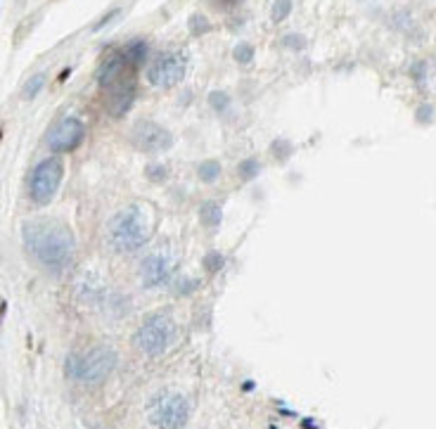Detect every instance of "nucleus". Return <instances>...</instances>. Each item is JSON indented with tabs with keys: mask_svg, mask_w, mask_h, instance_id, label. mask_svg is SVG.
<instances>
[{
	"mask_svg": "<svg viewBox=\"0 0 436 429\" xmlns=\"http://www.w3.org/2000/svg\"><path fill=\"white\" fill-rule=\"evenodd\" d=\"M26 251L50 273H64L76 256V237L57 219H31L22 226Z\"/></svg>",
	"mask_w": 436,
	"mask_h": 429,
	"instance_id": "1",
	"label": "nucleus"
},
{
	"mask_svg": "<svg viewBox=\"0 0 436 429\" xmlns=\"http://www.w3.org/2000/svg\"><path fill=\"white\" fill-rule=\"evenodd\" d=\"M117 351L107 344H98L84 353H69L64 360V374L81 384H102L109 379V374L117 370Z\"/></svg>",
	"mask_w": 436,
	"mask_h": 429,
	"instance_id": "2",
	"label": "nucleus"
},
{
	"mask_svg": "<svg viewBox=\"0 0 436 429\" xmlns=\"http://www.w3.org/2000/svg\"><path fill=\"white\" fill-rule=\"evenodd\" d=\"M149 233H152L149 216L145 214V209L135 207V204L121 209L107 223V242L119 254H128V251L140 249L149 240Z\"/></svg>",
	"mask_w": 436,
	"mask_h": 429,
	"instance_id": "3",
	"label": "nucleus"
},
{
	"mask_svg": "<svg viewBox=\"0 0 436 429\" xmlns=\"http://www.w3.org/2000/svg\"><path fill=\"white\" fill-rule=\"evenodd\" d=\"M147 422L154 429H183L190 422L193 408L178 391H156L147 401Z\"/></svg>",
	"mask_w": 436,
	"mask_h": 429,
	"instance_id": "4",
	"label": "nucleus"
},
{
	"mask_svg": "<svg viewBox=\"0 0 436 429\" xmlns=\"http://www.w3.org/2000/svg\"><path fill=\"white\" fill-rule=\"evenodd\" d=\"M176 337V323L171 313L156 311L147 316L140 323V328L133 332V346L135 351L145 353V356H159L171 346Z\"/></svg>",
	"mask_w": 436,
	"mask_h": 429,
	"instance_id": "5",
	"label": "nucleus"
},
{
	"mask_svg": "<svg viewBox=\"0 0 436 429\" xmlns=\"http://www.w3.org/2000/svg\"><path fill=\"white\" fill-rule=\"evenodd\" d=\"M64 178V164L59 156H45L40 159L31 171L29 178V197L33 204L38 207H45V204L52 202V197L57 195L59 185H62Z\"/></svg>",
	"mask_w": 436,
	"mask_h": 429,
	"instance_id": "6",
	"label": "nucleus"
},
{
	"mask_svg": "<svg viewBox=\"0 0 436 429\" xmlns=\"http://www.w3.org/2000/svg\"><path fill=\"white\" fill-rule=\"evenodd\" d=\"M86 138V124L79 117H64L45 133V147L52 154H69Z\"/></svg>",
	"mask_w": 436,
	"mask_h": 429,
	"instance_id": "7",
	"label": "nucleus"
},
{
	"mask_svg": "<svg viewBox=\"0 0 436 429\" xmlns=\"http://www.w3.org/2000/svg\"><path fill=\"white\" fill-rule=\"evenodd\" d=\"M131 145L140 152L156 154V152H166L173 145V135L168 128H164L156 121L142 119L131 128Z\"/></svg>",
	"mask_w": 436,
	"mask_h": 429,
	"instance_id": "8",
	"label": "nucleus"
},
{
	"mask_svg": "<svg viewBox=\"0 0 436 429\" xmlns=\"http://www.w3.org/2000/svg\"><path fill=\"white\" fill-rule=\"evenodd\" d=\"M183 76H185V57L180 52H164L147 69L149 84L161 88H171L176 84H180Z\"/></svg>",
	"mask_w": 436,
	"mask_h": 429,
	"instance_id": "9",
	"label": "nucleus"
},
{
	"mask_svg": "<svg viewBox=\"0 0 436 429\" xmlns=\"http://www.w3.org/2000/svg\"><path fill=\"white\" fill-rule=\"evenodd\" d=\"M171 273H173V261L166 251H152L140 263V282L147 290L166 285L171 280Z\"/></svg>",
	"mask_w": 436,
	"mask_h": 429,
	"instance_id": "10",
	"label": "nucleus"
},
{
	"mask_svg": "<svg viewBox=\"0 0 436 429\" xmlns=\"http://www.w3.org/2000/svg\"><path fill=\"white\" fill-rule=\"evenodd\" d=\"M133 102H135L133 79L121 76L117 84H112L107 88V112L112 114L114 119H124L126 114L131 112Z\"/></svg>",
	"mask_w": 436,
	"mask_h": 429,
	"instance_id": "11",
	"label": "nucleus"
},
{
	"mask_svg": "<svg viewBox=\"0 0 436 429\" xmlns=\"http://www.w3.org/2000/svg\"><path fill=\"white\" fill-rule=\"evenodd\" d=\"M126 59L124 55H114V57H109L105 64L100 67V72H98V84L102 88H109L112 84H117V81L124 76V69H126Z\"/></svg>",
	"mask_w": 436,
	"mask_h": 429,
	"instance_id": "12",
	"label": "nucleus"
},
{
	"mask_svg": "<svg viewBox=\"0 0 436 429\" xmlns=\"http://www.w3.org/2000/svg\"><path fill=\"white\" fill-rule=\"evenodd\" d=\"M221 219H223V209L218 202H204L200 207V223L204 228L214 230L221 226Z\"/></svg>",
	"mask_w": 436,
	"mask_h": 429,
	"instance_id": "13",
	"label": "nucleus"
},
{
	"mask_svg": "<svg viewBox=\"0 0 436 429\" xmlns=\"http://www.w3.org/2000/svg\"><path fill=\"white\" fill-rule=\"evenodd\" d=\"M124 59L131 67H140V64H145L147 62V57H149V45L145 43V40H133V43H128V47L124 52Z\"/></svg>",
	"mask_w": 436,
	"mask_h": 429,
	"instance_id": "14",
	"label": "nucleus"
},
{
	"mask_svg": "<svg viewBox=\"0 0 436 429\" xmlns=\"http://www.w3.org/2000/svg\"><path fill=\"white\" fill-rule=\"evenodd\" d=\"M221 164H218L216 159H204L200 166H197V176L204 181V183H216L221 178Z\"/></svg>",
	"mask_w": 436,
	"mask_h": 429,
	"instance_id": "15",
	"label": "nucleus"
},
{
	"mask_svg": "<svg viewBox=\"0 0 436 429\" xmlns=\"http://www.w3.org/2000/svg\"><path fill=\"white\" fill-rule=\"evenodd\" d=\"M202 265H204V270L211 275H216V273H221L223 270V265H226V256L221 254V251H207L202 258Z\"/></svg>",
	"mask_w": 436,
	"mask_h": 429,
	"instance_id": "16",
	"label": "nucleus"
},
{
	"mask_svg": "<svg viewBox=\"0 0 436 429\" xmlns=\"http://www.w3.org/2000/svg\"><path fill=\"white\" fill-rule=\"evenodd\" d=\"M258 171H261V161H258L256 156H249V159H244L237 164V173H240L242 181H254Z\"/></svg>",
	"mask_w": 436,
	"mask_h": 429,
	"instance_id": "17",
	"label": "nucleus"
},
{
	"mask_svg": "<svg viewBox=\"0 0 436 429\" xmlns=\"http://www.w3.org/2000/svg\"><path fill=\"white\" fill-rule=\"evenodd\" d=\"M209 105H211V110L214 112L226 114L230 110V95L223 93V91H211L209 93Z\"/></svg>",
	"mask_w": 436,
	"mask_h": 429,
	"instance_id": "18",
	"label": "nucleus"
},
{
	"mask_svg": "<svg viewBox=\"0 0 436 429\" xmlns=\"http://www.w3.org/2000/svg\"><path fill=\"white\" fill-rule=\"evenodd\" d=\"M188 26H190V33H193V36H204V33L211 31V22L207 19V15H202V12H195V15L190 17Z\"/></svg>",
	"mask_w": 436,
	"mask_h": 429,
	"instance_id": "19",
	"label": "nucleus"
},
{
	"mask_svg": "<svg viewBox=\"0 0 436 429\" xmlns=\"http://www.w3.org/2000/svg\"><path fill=\"white\" fill-rule=\"evenodd\" d=\"M292 8H294L292 0H275V3H272V10H270V19L275 24L285 22V19L292 15Z\"/></svg>",
	"mask_w": 436,
	"mask_h": 429,
	"instance_id": "20",
	"label": "nucleus"
},
{
	"mask_svg": "<svg viewBox=\"0 0 436 429\" xmlns=\"http://www.w3.org/2000/svg\"><path fill=\"white\" fill-rule=\"evenodd\" d=\"M411 76L415 79L418 86H427V81L432 79V64L429 62H415L411 67Z\"/></svg>",
	"mask_w": 436,
	"mask_h": 429,
	"instance_id": "21",
	"label": "nucleus"
},
{
	"mask_svg": "<svg viewBox=\"0 0 436 429\" xmlns=\"http://www.w3.org/2000/svg\"><path fill=\"white\" fill-rule=\"evenodd\" d=\"M145 176L152 183H166L168 178V166L161 164V161H152V164H147L145 168Z\"/></svg>",
	"mask_w": 436,
	"mask_h": 429,
	"instance_id": "22",
	"label": "nucleus"
},
{
	"mask_svg": "<svg viewBox=\"0 0 436 429\" xmlns=\"http://www.w3.org/2000/svg\"><path fill=\"white\" fill-rule=\"evenodd\" d=\"M45 84H47L45 74H36V76L29 79V84L24 86V98H26V100H33V98H36V95L45 88Z\"/></svg>",
	"mask_w": 436,
	"mask_h": 429,
	"instance_id": "23",
	"label": "nucleus"
},
{
	"mask_svg": "<svg viewBox=\"0 0 436 429\" xmlns=\"http://www.w3.org/2000/svg\"><path fill=\"white\" fill-rule=\"evenodd\" d=\"M233 57L237 64H251L254 62V47H251L249 43H240L233 50Z\"/></svg>",
	"mask_w": 436,
	"mask_h": 429,
	"instance_id": "24",
	"label": "nucleus"
},
{
	"mask_svg": "<svg viewBox=\"0 0 436 429\" xmlns=\"http://www.w3.org/2000/svg\"><path fill=\"white\" fill-rule=\"evenodd\" d=\"M280 43L287 47V50H304V47L309 45V40H306V36H302V33H287Z\"/></svg>",
	"mask_w": 436,
	"mask_h": 429,
	"instance_id": "25",
	"label": "nucleus"
},
{
	"mask_svg": "<svg viewBox=\"0 0 436 429\" xmlns=\"http://www.w3.org/2000/svg\"><path fill=\"white\" fill-rule=\"evenodd\" d=\"M270 149H272V154H275V159L285 161V159H287V156L292 154V149H294V147H292V142H289V140L280 138V140H275V142H272Z\"/></svg>",
	"mask_w": 436,
	"mask_h": 429,
	"instance_id": "26",
	"label": "nucleus"
},
{
	"mask_svg": "<svg viewBox=\"0 0 436 429\" xmlns=\"http://www.w3.org/2000/svg\"><path fill=\"white\" fill-rule=\"evenodd\" d=\"M197 287H200L197 280H193V278H188V275H180L178 285H176V294H193Z\"/></svg>",
	"mask_w": 436,
	"mask_h": 429,
	"instance_id": "27",
	"label": "nucleus"
},
{
	"mask_svg": "<svg viewBox=\"0 0 436 429\" xmlns=\"http://www.w3.org/2000/svg\"><path fill=\"white\" fill-rule=\"evenodd\" d=\"M434 119V107L432 105H422L418 110V121L420 124H432Z\"/></svg>",
	"mask_w": 436,
	"mask_h": 429,
	"instance_id": "28",
	"label": "nucleus"
},
{
	"mask_svg": "<svg viewBox=\"0 0 436 429\" xmlns=\"http://www.w3.org/2000/svg\"><path fill=\"white\" fill-rule=\"evenodd\" d=\"M117 15H119V10H117V8H114L112 12H109V15H105V17H102V19H100V22H98V24H95V31H102V29H105V26H107L109 22H112V19H114V17H117Z\"/></svg>",
	"mask_w": 436,
	"mask_h": 429,
	"instance_id": "29",
	"label": "nucleus"
},
{
	"mask_svg": "<svg viewBox=\"0 0 436 429\" xmlns=\"http://www.w3.org/2000/svg\"><path fill=\"white\" fill-rule=\"evenodd\" d=\"M304 427L306 429H318V422L316 420H304Z\"/></svg>",
	"mask_w": 436,
	"mask_h": 429,
	"instance_id": "30",
	"label": "nucleus"
},
{
	"mask_svg": "<svg viewBox=\"0 0 436 429\" xmlns=\"http://www.w3.org/2000/svg\"><path fill=\"white\" fill-rule=\"evenodd\" d=\"M221 5H235V3H240V0H218Z\"/></svg>",
	"mask_w": 436,
	"mask_h": 429,
	"instance_id": "31",
	"label": "nucleus"
}]
</instances>
